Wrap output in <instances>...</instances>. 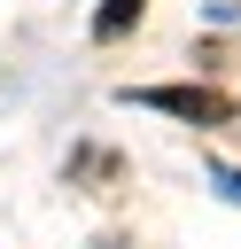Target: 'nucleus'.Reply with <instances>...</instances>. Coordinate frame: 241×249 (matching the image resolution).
I'll return each instance as SVG.
<instances>
[{
  "label": "nucleus",
  "instance_id": "3",
  "mask_svg": "<svg viewBox=\"0 0 241 249\" xmlns=\"http://www.w3.org/2000/svg\"><path fill=\"white\" fill-rule=\"evenodd\" d=\"M218 187H225V195H233V202H241V171H218Z\"/></svg>",
  "mask_w": 241,
  "mask_h": 249
},
{
  "label": "nucleus",
  "instance_id": "1",
  "mask_svg": "<svg viewBox=\"0 0 241 249\" xmlns=\"http://www.w3.org/2000/svg\"><path fill=\"white\" fill-rule=\"evenodd\" d=\"M124 101H132V109L187 117V124H233V101H225V93H210V86H132Z\"/></svg>",
  "mask_w": 241,
  "mask_h": 249
},
{
  "label": "nucleus",
  "instance_id": "2",
  "mask_svg": "<svg viewBox=\"0 0 241 249\" xmlns=\"http://www.w3.org/2000/svg\"><path fill=\"white\" fill-rule=\"evenodd\" d=\"M140 8H148V0H101V16H93V39H124V31L140 23Z\"/></svg>",
  "mask_w": 241,
  "mask_h": 249
}]
</instances>
